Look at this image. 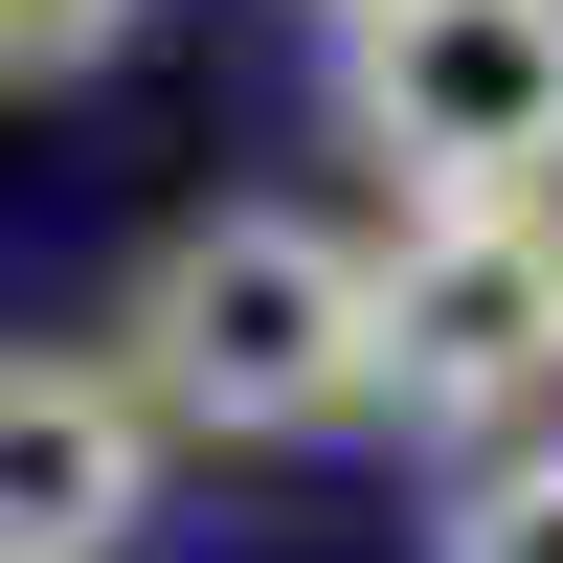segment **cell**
I'll return each mask as SVG.
<instances>
[{"label":"cell","mask_w":563,"mask_h":563,"mask_svg":"<svg viewBox=\"0 0 563 563\" xmlns=\"http://www.w3.org/2000/svg\"><path fill=\"white\" fill-rule=\"evenodd\" d=\"M113 361L158 384V429H225V451H316V429H384V271L294 203H203L135 249V316Z\"/></svg>","instance_id":"cell-1"},{"label":"cell","mask_w":563,"mask_h":563,"mask_svg":"<svg viewBox=\"0 0 563 563\" xmlns=\"http://www.w3.org/2000/svg\"><path fill=\"white\" fill-rule=\"evenodd\" d=\"M361 271H384V406L406 429H519V406H563V180L406 203Z\"/></svg>","instance_id":"cell-2"},{"label":"cell","mask_w":563,"mask_h":563,"mask_svg":"<svg viewBox=\"0 0 563 563\" xmlns=\"http://www.w3.org/2000/svg\"><path fill=\"white\" fill-rule=\"evenodd\" d=\"M339 113L406 203L563 180V0H339Z\"/></svg>","instance_id":"cell-3"},{"label":"cell","mask_w":563,"mask_h":563,"mask_svg":"<svg viewBox=\"0 0 563 563\" xmlns=\"http://www.w3.org/2000/svg\"><path fill=\"white\" fill-rule=\"evenodd\" d=\"M158 519V384L90 339H0V563H113Z\"/></svg>","instance_id":"cell-4"},{"label":"cell","mask_w":563,"mask_h":563,"mask_svg":"<svg viewBox=\"0 0 563 563\" xmlns=\"http://www.w3.org/2000/svg\"><path fill=\"white\" fill-rule=\"evenodd\" d=\"M429 563H563V451H474L451 519H429Z\"/></svg>","instance_id":"cell-5"},{"label":"cell","mask_w":563,"mask_h":563,"mask_svg":"<svg viewBox=\"0 0 563 563\" xmlns=\"http://www.w3.org/2000/svg\"><path fill=\"white\" fill-rule=\"evenodd\" d=\"M135 23H158V0H0V90H90Z\"/></svg>","instance_id":"cell-6"}]
</instances>
